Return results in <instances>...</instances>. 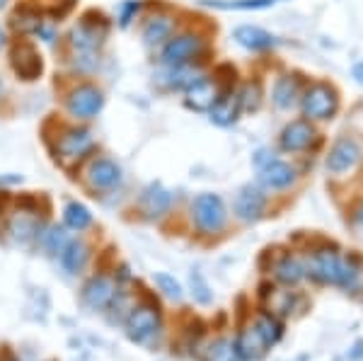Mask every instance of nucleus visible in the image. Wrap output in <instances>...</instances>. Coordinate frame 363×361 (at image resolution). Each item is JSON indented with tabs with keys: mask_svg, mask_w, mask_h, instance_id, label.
<instances>
[{
	"mask_svg": "<svg viewBox=\"0 0 363 361\" xmlns=\"http://www.w3.org/2000/svg\"><path fill=\"white\" fill-rule=\"evenodd\" d=\"M308 270L318 282L332 284V287L351 289L359 279V272L335 252H315L308 262Z\"/></svg>",
	"mask_w": 363,
	"mask_h": 361,
	"instance_id": "obj_1",
	"label": "nucleus"
},
{
	"mask_svg": "<svg viewBox=\"0 0 363 361\" xmlns=\"http://www.w3.org/2000/svg\"><path fill=\"white\" fill-rule=\"evenodd\" d=\"M191 213L201 233H218L228 221L225 204L218 194H199L191 204Z\"/></svg>",
	"mask_w": 363,
	"mask_h": 361,
	"instance_id": "obj_2",
	"label": "nucleus"
},
{
	"mask_svg": "<svg viewBox=\"0 0 363 361\" xmlns=\"http://www.w3.org/2000/svg\"><path fill=\"white\" fill-rule=\"evenodd\" d=\"M339 109V97L337 90L327 83H315L306 90V97H303V112L306 116L315 121H327L337 114Z\"/></svg>",
	"mask_w": 363,
	"mask_h": 361,
	"instance_id": "obj_3",
	"label": "nucleus"
},
{
	"mask_svg": "<svg viewBox=\"0 0 363 361\" xmlns=\"http://www.w3.org/2000/svg\"><path fill=\"white\" fill-rule=\"evenodd\" d=\"M104 107V95L95 85H80L70 92L68 112L75 119H95Z\"/></svg>",
	"mask_w": 363,
	"mask_h": 361,
	"instance_id": "obj_4",
	"label": "nucleus"
},
{
	"mask_svg": "<svg viewBox=\"0 0 363 361\" xmlns=\"http://www.w3.org/2000/svg\"><path fill=\"white\" fill-rule=\"evenodd\" d=\"M203 49V42L194 34H182V37H174L169 39L162 49V63L167 68H174V66H186L191 63L194 58L201 54Z\"/></svg>",
	"mask_w": 363,
	"mask_h": 361,
	"instance_id": "obj_5",
	"label": "nucleus"
},
{
	"mask_svg": "<svg viewBox=\"0 0 363 361\" xmlns=\"http://www.w3.org/2000/svg\"><path fill=\"white\" fill-rule=\"evenodd\" d=\"M104 34H107V22L97 15V20L85 17L78 27L70 32V44L78 51H87V54H95L99 44L104 42Z\"/></svg>",
	"mask_w": 363,
	"mask_h": 361,
	"instance_id": "obj_6",
	"label": "nucleus"
},
{
	"mask_svg": "<svg viewBox=\"0 0 363 361\" xmlns=\"http://www.w3.org/2000/svg\"><path fill=\"white\" fill-rule=\"evenodd\" d=\"M157 328H160V313H157L153 306L133 308V313L126 320L128 337H131V340H136V342L150 340V337L157 333Z\"/></svg>",
	"mask_w": 363,
	"mask_h": 361,
	"instance_id": "obj_7",
	"label": "nucleus"
},
{
	"mask_svg": "<svg viewBox=\"0 0 363 361\" xmlns=\"http://www.w3.org/2000/svg\"><path fill=\"white\" fill-rule=\"evenodd\" d=\"M359 158H361V145L356 143L354 138H339L330 148V153H327L325 167L335 174H342L351 170V167L359 162Z\"/></svg>",
	"mask_w": 363,
	"mask_h": 361,
	"instance_id": "obj_8",
	"label": "nucleus"
},
{
	"mask_svg": "<svg viewBox=\"0 0 363 361\" xmlns=\"http://www.w3.org/2000/svg\"><path fill=\"white\" fill-rule=\"evenodd\" d=\"M267 206V194L255 184H247V187L240 189L238 199H235V213L240 221H257L262 216Z\"/></svg>",
	"mask_w": 363,
	"mask_h": 361,
	"instance_id": "obj_9",
	"label": "nucleus"
},
{
	"mask_svg": "<svg viewBox=\"0 0 363 361\" xmlns=\"http://www.w3.org/2000/svg\"><path fill=\"white\" fill-rule=\"evenodd\" d=\"M92 145H95V141H92L90 131L73 129V131H68L66 136H61V141H58V153H61V158L66 162H73V160L85 158Z\"/></svg>",
	"mask_w": 363,
	"mask_h": 361,
	"instance_id": "obj_10",
	"label": "nucleus"
},
{
	"mask_svg": "<svg viewBox=\"0 0 363 361\" xmlns=\"http://www.w3.org/2000/svg\"><path fill=\"white\" fill-rule=\"evenodd\" d=\"M315 141V129L310 121H291L284 131H281V148L289 150V153H298V150H306L310 143Z\"/></svg>",
	"mask_w": 363,
	"mask_h": 361,
	"instance_id": "obj_11",
	"label": "nucleus"
},
{
	"mask_svg": "<svg viewBox=\"0 0 363 361\" xmlns=\"http://www.w3.org/2000/svg\"><path fill=\"white\" fill-rule=\"evenodd\" d=\"M269 345L264 342V337L257 333V328L252 325V328H245L240 330L238 337H235V354L242 361H257L262 359L267 354Z\"/></svg>",
	"mask_w": 363,
	"mask_h": 361,
	"instance_id": "obj_12",
	"label": "nucleus"
},
{
	"mask_svg": "<svg viewBox=\"0 0 363 361\" xmlns=\"http://www.w3.org/2000/svg\"><path fill=\"white\" fill-rule=\"evenodd\" d=\"M116 296V287L109 277H95L83 291V301L92 311H104Z\"/></svg>",
	"mask_w": 363,
	"mask_h": 361,
	"instance_id": "obj_13",
	"label": "nucleus"
},
{
	"mask_svg": "<svg viewBox=\"0 0 363 361\" xmlns=\"http://www.w3.org/2000/svg\"><path fill=\"white\" fill-rule=\"evenodd\" d=\"M13 68L22 80H37L42 75V56L34 51V46L20 44L13 51Z\"/></svg>",
	"mask_w": 363,
	"mask_h": 361,
	"instance_id": "obj_14",
	"label": "nucleus"
},
{
	"mask_svg": "<svg viewBox=\"0 0 363 361\" xmlns=\"http://www.w3.org/2000/svg\"><path fill=\"white\" fill-rule=\"evenodd\" d=\"M216 100H218V87L208 78H199L186 87V107L196 109V112H208Z\"/></svg>",
	"mask_w": 363,
	"mask_h": 361,
	"instance_id": "obj_15",
	"label": "nucleus"
},
{
	"mask_svg": "<svg viewBox=\"0 0 363 361\" xmlns=\"http://www.w3.org/2000/svg\"><path fill=\"white\" fill-rule=\"evenodd\" d=\"M262 184L267 189H286L294 184L296 179V170L291 165L281 160H269L267 165H262V174H259Z\"/></svg>",
	"mask_w": 363,
	"mask_h": 361,
	"instance_id": "obj_16",
	"label": "nucleus"
},
{
	"mask_svg": "<svg viewBox=\"0 0 363 361\" xmlns=\"http://www.w3.org/2000/svg\"><path fill=\"white\" fill-rule=\"evenodd\" d=\"M87 179H90V184L95 189H109V187H114V184H119L121 167L116 165L114 160L102 158V160L92 162L90 172H87Z\"/></svg>",
	"mask_w": 363,
	"mask_h": 361,
	"instance_id": "obj_17",
	"label": "nucleus"
},
{
	"mask_svg": "<svg viewBox=\"0 0 363 361\" xmlns=\"http://www.w3.org/2000/svg\"><path fill=\"white\" fill-rule=\"evenodd\" d=\"M233 37H235V42L240 46H245V49H250V51H264V49H272V46L277 44V39H274L267 29L252 27V25L238 27L235 32H233Z\"/></svg>",
	"mask_w": 363,
	"mask_h": 361,
	"instance_id": "obj_18",
	"label": "nucleus"
},
{
	"mask_svg": "<svg viewBox=\"0 0 363 361\" xmlns=\"http://www.w3.org/2000/svg\"><path fill=\"white\" fill-rule=\"evenodd\" d=\"M140 204H143V211L148 213L150 218H157L169 209V204H172V194H169L162 184H150V187L143 191V199H140Z\"/></svg>",
	"mask_w": 363,
	"mask_h": 361,
	"instance_id": "obj_19",
	"label": "nucleus"
},
{
	"mask_svg": "<svg viewBox=\"0 0 363 361\" xmlns=\"http://www.w3.org/2000/svg\"><path fill=\"white\" fill-rule=\"evenodd\" d=\"M240 109H242V107H240V97L238 95L218 97L213 107L208 109L211 121H213V124H218V126H230V124H235V121H238Z\"/></svg>",
	"mask_w": 363,
	"mask_h": 361,
	"instance_id": "obj_20",
	"label": "nucleus"
},
{
	"mask_svg": "<svg viewBox=\"0 0 363 361\" xmlns=\"http://www.w3.org/2000/svg\"><path fill=\"white\" fill-rule=\"evenodd\" d=\"M172 29H174V22L169 20V17H165V15L153 17V20L143 27V42L148 46L165 44L169 39V34H172Z\"/></svg>",
	"mask_w": 363,
	"mask_h": 361,
	"instance_id": "obj_21",
	"label": "nucleus"
},
{
	"mask_svg": "<svg viewBox=\"0 0 363 361\" xmlns=\"http://www.w3.org/2000/svg\"><path fill=\"white\" fill-rule=\"evenodd\" d=\"M87 262V245L80 240H70L66 243V248L61 250V265L68 274H75L85 267Z\"/></svg>",
	"mask_w": 363,
	"mask_h": 361,
	"instance_id": "obj_22",
	"label": "nucleus"
},
{
	"mask_svg": "<svg viewBox=\"0 0 363 361\" xmlns=\"http://www.w3.org/2000/svg\"><path fill=\"white\" fill-rule=\"evenodd\" d=\"M296 97H298V80L291 78V75L279 78L277 85H274V104L279 109H289L296 102Z\"/></svg>",
	"mask_w": 363,
	"mask_h": 361,
	"instance_id": "obj_23",
	"label": "nucleus"
},
{
	"mask_svg": "<svg viewBox=\"0 0 363 361\" xmlns=\"http://www.w3.org/2000/svg\"><path fill=\"white\" fill-rule=\"evenodd\" d=\"M303 277H306V267H303L301 262L294 260V257H284L277 265V279H279V282H284V284H289V287L303 282Z\"/></svg>",
	"mask_w": 363,
	"mask_h": 361,
	"instance_id": "obj_24",
	"label": "nucleus"
},
{
	"mask_svg": "<svg viewBox=\"0 0 363 361\" xmlns=\"http://www.w3.org/2000/svg\"><path fill=\"white\" fill-rule=\"evenodd\" d=\"M274 3L279 0H203V5H211V8H218V10H264L272 8Z\"/></svg>",
	"mask_w": 363,
	"mask_h": 361,
	"instance_id": "obj_25",
	"label": "nucleus"
},
{
	"mask_svg": "<svg viewBox=\"0 0 363 361\" xmlns=\"http://www.w3.org/2000/svg\"><path fill=\"white\" fill-rule=\"evenodd\" d=\"M63 218H66V226H70L73 231H85L92 223V213L78 201L68 204L66 211H63Z\"/></svg>",
	"mask_w": 363,
	"mask_h": 361,
	"instance_id": "obj_26",
	"label": "nucleus"
},
{
	"mask_svg": "<svg viewBox=\"0 0 363 361\" xmlns=\"http://www.w3.org/2000/svg\"><path fill=\"white\" fill-rule=\"evenodd\" d=\"M255 328H257V333L264 337V342L269 347L277 345L281 340V323L274 316H269V313H262V316L255 320Z\"/></svg>",
	"mask_w": 363,
	"mask_h": 361,
	"instance_id": "obj_27",
	"label": "nucleus"
},
{
	"mask_svg": "<svg viewBox=\"0 0 363 361\" xmlns=\"http://www.w3.org/2000/svg\"><path fill=\"white\" fill-rule=\"evenodd\" d=\"M238 97H240V107H242L245 112H257L259 104H262V85L259 83H247Z\"/></svg>",
	"mask_w": 363,
	"mask_h": 361,
	"instance_id": "obj_28",
	"label": "nucleus"
},
{
	"mask_svg": "<svg viewBox=\"0 0 363 361\" xmlns=\"http://www.w3.org/2000/svg\"><path fill=\"white\" fill-rule=\"evenodd\" d=\"M235 345H230L228 340H218L208 347L206 361H235Z\"/></svg>",
	"mask_w": 363,
	"mask_h": 361,
	"instance_id": "obj_29",
	"label": "nucleus"
},
{
	"mask_svg": "<svg viewBox=\"0 0 363 361\" xmlns=\"http://www.w3.org/2000/svg\"><path fill=\"white\" fill-rule=\"evenodd\" d=\"M13 25H15L17 29H20V32H32V29H39V25H42V20H39V15L34 13V10L22 8V10H17V13H15Z\"/></svg>",
	"mask_w": 363,
	"mask_h": 361,
	"instance_id": "obj_30",
	"label": "nucleus"
},
{
	"mask_svg": "<svg viewBox=\"0 0 363 361\" xmlns=\"http://www.w3.org/2000/svg\"><path fill=\"white\" fill-rule=\"evenodd\" d=\"M155 284L162 289V294L169 296L172 301H179L182 299V287H179V282L174 277H169V274H155Z\"/></svg>",
	"mask_w": 363,
	"mask_h": 361,
	"instance_id": "obj_31",
	"label": "nucleus"
},
{
	"mask_svg": "<svg viewBox=\"0 0 363 361\" xmlns=\"http://www.w3.org/2000/svg\"><path fill=\"white\" fill-rule=\"evenodd\" d=\"M10 231H13L15 238H20V240H25V238H29L34 233V221H29L25 216H17L13 221V226H10Z\"/></svg>",
	"mask_w": 363,
	"mask_h": 361,
	"instance_id": "obj_32",
	"label": "nucleus"
},
{
	"mask_svg": "<svg viewBox=\"0 0 363 361\" xmlns=\"http://www.w3.org/2000/svg\"><path fill=\"white\" fill-rule=\"evenodd\" d=\"M191 289H194L191 294H194V299L199 301V304H208L211 301V291H208L201 274H191Z\"/></svg>",
	"mask_w": 363,
	"mask_h": 361,
	"instance_id": "obj_33",
	"label": "nucleus"
},
{
	"mask_svg": "<svg viewBox=\"0 0 363 361\" xmlns=\"http://www.w3.org/2000/svg\"><path fill=\"white\" fill-rule=\"evenodd\" d=\"M138 10H140V3L138 0H128V3H124L119 8V25L121 27H128L131 25V20L138 15Z\"/></svg>",
	"mask_w": 363,
	"mask_h": 361,
	"instance_id": "obj_34",
	"label": "nucleus"
},
{
	"mask_svg": "<svg viewBox=\"0 0 363 361\" xmlns=\"http://www.w3.org/2000/svg\"><path fill=\"white\" fill-rule=\"evenodd\" d=\"M46 248L51 250V252H61L63 248H66V235H63V231L54 228L49 233V243H46Z\"/></svg>",
	"mask_w": 363,
	"mask_h": 361,
	"instance_id": "obj_35",
	"label": "nucleus"
},
{
	"mask_svg": "<svg viewBox=\"0 0 363 361\" xmlns=\"http://www.w3.org/2000/svg\"><path fill=\"white\" fill-rule=\"evenodd\" d=\"M351 73H354V78L359 80V83L363 85V61H361V63H356L354 71H351Z\"/></svg>",
	"mask_w": 363,
	"mask_h": 361,
	"instance_id": "obj_36",
	"label": "nucleus"
},
{
	"mask_svg": "<svg viewBox=\"0 0 363 361\" xmlns=\"http://www.w3.org/2000/svg\"><path fill=\"white\" fill-rule=\"evenodd\" d=\"M356 221H359V223H363V206L359 209V213H356Z\"/></svg>",
	"mask_w": 363,
	"mask_h": 361,
	"instance_id": "obj_37",
	"label": "nucleus"
},
{
	"mask_svg": "<svg viewBox=\"0 0 363 361\" xmlns=\"http://www.w3.org/2000/svg\"><path fill=\"white\" fill-rule=\"evenodd\" d=\"M3 44H5V37H3V29H0V49H3Z\"/></svg>",
	"mask_w": 363,
	"mask_h": 361,
	"instance_id": "obj_38",
	"label": "nucleus"
},
{
	"mask_svg": "<svg viewBox=\"0 0 363 361\" xmlns=\"http://www.w3.org/2000/svg\"><path fill=\"white\" fill-rule=\"evenodd\" d=\"M5 5H8V0H0V10H3V8H5Z\"/></svg>",
	"mask_w": 363,
	"mask_h": 361,
	"instance_id": "obj_39",
	"label": "nucleus"
},
{
	"mask_svg": "<svg viewBox=\"0 0 363 361\" xmlns=\"http://www.w3.org/2000/svg\"><path fill=\"white\" fill-rule=\"evenodd\" d=\"M0 92H3V83H0Z\"/></svg>",
	"mask_w": 363,
	"mask_h": 361,
	"instance_id": "obj_40",
	"label": "nucleus"
}]
</instances>
